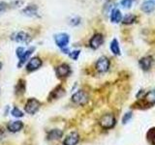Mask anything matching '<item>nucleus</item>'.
Instances as JSON below:
<instances>
[{"label": "nucleus", "mask_w": 155, "mask_h": 145, "mask_svg": "<svg viewBox=\"0 0 155 145\" xmlns=\"http://www.w3.org/2000/svg\"><path fill=\"white\" fill-rule=\"evenodd\" d=\"M71 99L74 104L80 105V106H84L88 103L89 96L84 90H78L77 92H75V93L72 95Z\"/></svg>", "instance_id": "nucleus-1"}, {"label": "nucleus", "mask_w": 155, "mask_h": 145, "mask_svg": "<svg viewBox=\"0 0 155 145\" xmlns=\"http://www.w3.org/2000/svg\"><path fill=\"white\" fill-rule=\"evenodd\" d=\"M116 124V120L114 114L111 113H107L104 114L102 117L99 119V125L105 130H110L113 129Z\"/></svg>", "instance_id": "nucleus-2"}, {"label": "nucleus", "mask_w": 155, "mask_h": 145, "mask_svg": "<svg viewBox=\"0 0 155 145\" xmlns=\"http://www.w3.org/2000/svg\"><path fill=\"white\" fill-rule=\"evenodd\" d=\"M41 103L35 98H30L26 101L25 105H24V110L28 114L34 115L37 111L40 109Z\"/></svg>", "instance_id": "nucleus-3"}, {"label": "nucleus", "mask_w": 155, "mask_h": 145, "mask_svg": "<svg viewBox=\"0 0 155 145\" xmlns=\"http://www.w3.org/2000/svg\"><path fill=\"white\" fill-rule=\"evenodd\" d=\"M110 65V63L109 58L106 56H101L99 59L97 60L96 64H95V68L99 72L103 74V72H106L109 71Z\"/></svg>", "instance_id": "nucleus-4"}, {"label": "nucleus", "mask_w": 155, "mask_h": 145, "mask_svg": "<svg viewBox=\"0 0 155 145\" xmlns=\"http://www.w3.org/2000/svg\"><path fill=\"white\" fill-rule=\"evenodd\" d=\"M55 74L59 79H64V77L69 76L72 74L71 67L67 63H62L55 68Z\"/></svg>", "instance_id": "nucleus-5"}, {"label": "nucleus", "mask_w": 155, "mask_h": 145, "mask_svg": "<svg viewBox=\"0 0 155 145\" xmlns=\"http://www.w3.org/2000/svg\"><path fill=\"white\" fill-rule=\"evenodd\" d=\"M70 37L67 33H59L54 35V42L56 44V46L60 48L66 47L67 45L69 44Z\"/></svg>", "instance_id": "nucleus-6"}, {"label": "nucleus", "mask_w": 155, "mask_h": 145, "mask_svg": "<svg viewBox=\"0 0 155 145\" xmlns=\"http://www.w3.org/2000/svg\"><path fill=\"white\" fill-rule=\"evenodd\" d=\"M43 65V61L39 57H32L31 59H29V61L26 64V71L27 72H34L38 70L39 68H41Z\"/></svg>", "instance_id": "nucleus-7"}, {"label": "nucleus", "mask_w": 155, "mask_h": 145, "mask_svg": "<svg viewBox=\"0 0 155 145\" xmlns=\"http://www.w3.org/2000/svg\"><path fill=\"white\" fill-rule=\"evenodd\" d=\"M104 43V37L100 33H96L95 35L92 36V38L89 41V47L92 50H97Z\"/></svg>", "instance_id": "nucleus-8"}, {"label": "nucleus", "mask_w": 155, "mask_h": 145, "mask_svg": "<svg viewBox=\"0 0 155 145\" xmlns=\"http://www.w3.org/2000/svg\"><path fill=\"white\" fill-rule=\"evenodd\" d=\"M80 141V134L74 130L71 132L63 140V145H77Z\"/></svg>", "instance_id": "nucleus-9"}, {"label": "nucleus", "mask_w": 155, "mask_h": 145, "mask_svg": "<svg viewBox=\"0 0 155 145\" xmlns=\"http://www.w3.org/2000/svg\"><path fill=\"white\" fill-rule=\"evenodd\" d=\"M6 128L9 132H11L13 134H16L21 132V130L23 129V123L19 120H16V121H10V122L7 123Z\"/></svg>", "instance_id": "nucleus-10"}, {"label": "nucleus", "mask_w": 155, "mask_h": 145, "mask_svg": "<svg viewBox=\"0 0 155 145\" xmlns=\"http://www.w3.org/2000/svg\"><path fill=\"white\" fill-rule=\"evenodd\" d=\"M12 39L14 41H16L18 43H21V44H28L31 41L30 36H29L26 32H23V31L15 33L14 35H12Z\"/></svg>", "instance_id": "nucleus-11"}, {"label": "nucleus", "mask_w": 155, "mask_h": 145, "mask_svg": "<svg viewBox=\"0 0 155 145\" xmlns=\"http://www.w3.org/2000/svg\"><path fill=\"white\" fill-rule=\"evenodd\" d=\"M139 65L143 71H148L153 65V58L151 56H144L140 58L139 61Z\"/></svg>", "instance_id": "nucleus-12"}, {"label": "nucleus", "mask_w": 155, "mask_h": 145, "mask_svg": "<svg viewBox=\"0 0 155 145\" xmlns=\"http://www.w3.org/2000/svg\"><path fill=\"white\" fill-rule=\"evenodd\" d=\"M64 95H65V89L63 88L61 85H58L51 92L48 99L50 100H57V99L61 98V97H63Z\"/></svg>", "instance_id": "nucleus-13"}, {"label": "nucleus", "mask_w": 155, "mask_h": 145, "mask_svg": "<svg viewBox=\"0 0 155 145\" xmlns=\"http://www.w3.org/2000/svg\"><path fill=\"white\" fill-rule=\"evenodd\" d=\"M63 130L60 129H52L47 133V138L48 140H58L63 137Z\"/></svg>", "instance_id": "nucleus-14"}, {"label": "nucleus", "mask_w": 155, "mask_h": 145, "mask_svg": "<svg viewBox=\"0 0 155 145\" xmlns=\"http://www.w3.org/2000/svg\"><path fill=\"white\" fill-rule=\"evenodd\" d=\"M35 50V47H29L28 50H26L25 51H24V53H23V55L19 58V61H18V68H21V67H22L23 65H24V63H25L27 60H28V58L30 57V55L33 53V51Z\"/></svg>", "instance_id": "nucleus-15"}, {"label": "nucleus", "mask_w": 155, "mask_h": 145, "mask_svg": "<svg viewBox=\"0 0 155 145\" xmlns=\"http://www.w3.org/2000/svg\"><path fill=\"white\" fill-rule=\"evenodd\" d=\"M122 21V14L118 9H113L110 13V21L113 23H118Z\"/></svg>", "instance_id": "nucleus-16"}, {"label": "nucleus", "mask_w": 155, "mask_h": 145, "mask_svg": "<svg viewBox=\"0 0 155 145\" xmlns=\"http://www.w3.org/2000/svg\"><path fill=\"white\" fill-rule=\"evenodd\" d=\"M143 102L147 105H155V90H151L147 92L143 97Z\"/></svg>", "instance_id": "nucleus-17"}, {"label": "nucleus", "mask_w": 155, "mask_h": 145, "mask_svg": "<svg viewBox=\"0 0 155 145\" xmlns=\"http://www.w3.org/2000/svg\"><path fill=\"white\" fill-rule=\"evenodd\" d=\"M22 13L28 17H36L38 14V7L36 5H29L22 10Z\"/></svg>", "instance_id": "nucleus-18"}, {"label": "nucleus", "mask_w": 155, "mask_h": 145, "mask_svg": "<svg viewBox=\"0 0 155 145\" xmlns=\"http://www.w3.org/2000/svg\"><path fill=\"white\" fill-rule=\"evenodd\" d=\"M155 10V3L147 0L142 4V11L145 14H150Z\"/></svg>", "instance_id": "nucleus-19"}, {"label": "nucleus", "mask_w": 155, "mask_h": 145, "mask_svg": "<svg viewBox=\"0 0 155 145\" xmlns=\"http://www.w3.org/2000/svg\"><path fill=\"white\" fill-rule=\"evenodd\" d=\"M25 88H26L25 81L23 79L18 80V84L16 85V88H15V93H16V95H18V96L23 95L24 92H25Z\"/></svg>", "instance_id": "nucleus-20"}, {"label": "nucleus", "mask_w": 155, "mask_h": 145, "mask_svg": "<svg viewBox=\"0 0 155 145\" xmlns=\"http://www.w3.org/2000/svg\"><path fill=\"white\" fill-rule=\"evenodd\" d=\"M110 48V51L113 52L114 55H117L118 56V55L121 54V50H120V47H119V44H118V41L116 40V39H114V40L111 41Z\"/></svg>", "instance_id": "nucleus-21"}, {"label": "nucleus", "mask_w": 155, "mask_h": 145, "mask_svg": "<svg viewBox=\"0 0 155 145\" xmlns=\"http://www.w3.org/2000/svg\"><path fill=\"white\" fill-rule=\"evenodd\" d=\"M136 18L137 17L135 16V14H126L124 18H122V23L123 24H126V25H129V24H132L136 21Z\"/></svg>", "instance_id": "nucleus-22"}, {"label": "nucleus", "mask_w": 155, "mask_h": 145, "mask_svg": "<svg viewBox=\"0 0 155 145\" xmlns=\"http://www.w3.org/2000/svg\"><path fill=\"white\" fill-rule=\"evenodd\" d=\"M11 114H12V116H14V117H16V118L23 117V115H24L22 111L18 108H17V106H14V108L11 109Z\"/></svg>", "instance_id": "nucleus-23"}, {"label": "nucleus", "mask_w": 155, "mask_h": 145, "mask_svg": "<svg viewBox=\"0 0 155 145\" xmlns=\"http://www.w3.org/2000/svg\"><path fill=\"white\" fill-rule=\"evenodd\" d=\"M80 54H81V50H73V51H70L69 57L71 58V59H73V60H78V58H79Z\"/></svg>", "instance_id": "nucleus-24"}, {"label": "nucleus", "mask_w": 155, "mask_h": 145, "mask_svg": "<svg viewBox=\"0 0 155 145\" xmlns=\"http://www.w3.org/2000/svg\"><path fill=\"white\" fill-rule=\"evenodd\" d=\"M135 2V0H121V6L123 8H126V9H129L131 6L133 5V3Z\"/></svg>", "instance_id": "nucleus-25"}, {"label": "nucleus", "mask_w": 155, "mask_h": 145, "mask_svg": "<svg viewBox=\"0 0 155 145\" xmlns=\"http://www.w3.org/2000/svg\"><path fill=\"white\" fill-rule=\"evenodd\" d=\"M132 117H133V113L132 112L125 113L124 116H123V118H122V124H127L129 121L132 119Z\"/></svg>", "instance_id": "nucleus-26"}, {"label": "nucleus", "mask_w": 155, "mask_h": 145, "mask_svg": "<svg viewBox=\"0 0 155 145\" xmlns=\"http://www.w3.org/2000/svg\"><path fill=\"white\" fill-rule=\"evenodd\" d=\"M81 23V18L79 17H75L73 18L71 21H70V24L73 26H76V25H79V24Z\"/></svg>", "instance_id": "nucleus-27"}, {"label": "nucleus", "mask_w": 155, "mask_h": 145, "mask_svg": "<svg viewBox=\"0 0 155 145\" xmlns=\"http://www.w3.org/2000/svg\"><path fill=\"white\" fill-rule=\"evenodd\" d=\"M24 51H25V50H24V47H18L17 48V50H16V54H17V56H18V59H19V58H21V57L23 55Z\"/></svg>", "instance_id": "nucleus-28"}, {"label": "nucleus", "mask_w": 155, "mask_h": 145, "mask_svg": "<svg viewBox=\"0 0 155 145\" xmlns=\"http://www.w3.org/2000/svg\"><path fill=\"white\" fill-rule=\"evenodd\" d=\"M8 7H9V5H8V3H6V2H0V14H1L2 13H4L6 10L8 9Z\"/></svg>", "instance_id": "nucleus-29"}, {"label": "nucleus", "mask_w": 155, "mask_h": 145, "mask_svg": "<svg viewBox=\"0 0 155 145\" xmlns=\"http://www.w3.org/2000/svg\"><path fill=\"white\" fill-rule=\"evenodd\" d=\"M150 135H151V137H148V139L150 140V141H151L152 145H155V130H150L147 137H150Z\"/></svg>", "instance_id": "nucleus-30"}, {"label": "nucleus", "mask_w": 155, "mask_h": 145, "mask_svg": "<svg viewBox=\"0 0 155 145\" xmlns=\"http://www.w3.org/2000/svg\"><path fill=\"white\" fill-rule=\"evenodd\" d=\"M61 50H62V52L63 53H65V54H69L70 53V50H69V48H66V47H63V48H61Z\"/></svg>", "instance_id": "nucleus-31"}, {"label": "nucleus", "mask_w": 155, "mask_h": 145, "mask_svg": "<svg viewBox=\"0 0 155 145\" xmlns=\"http://www.w3.org/2000/svg\"><path fill=\"white\" fill-rule=\"evenodd\" d=\"M3 137H4V132L0 130V139H2Z\"/></svg>", "instance_id": "nucleus-32"}, {"label": "nucleus", "mask_w": 155, "mask_h": 145, "mask_svg": "<svg viewBox=\"0 0 155 145\" xmlns=\"http://www.w3.org/2000/svg\"><path fill=\"white\" fill-rule=\"evenodd\" d=\"M1 69H2V63L0 62V71H1Z\"/></svg>", "instance_id": "nucleus-33"}, {"label": "nucleus", "mask_w": 155, "mask_h": 145, "mask_svg": "<svg viewBox=\"0 0 155 145\" xmlns=\"http://www.w3.org/2000/svg\"><path fill=\"white\" fill-rule=\"evenodd\" d=\"M149 1H151V2H153V3H155V0H149Z\"/></svg>", "instance_id": "nucleus-34"}]
</instances>
